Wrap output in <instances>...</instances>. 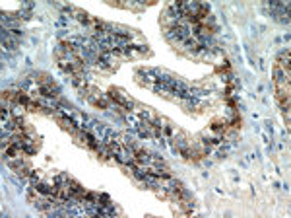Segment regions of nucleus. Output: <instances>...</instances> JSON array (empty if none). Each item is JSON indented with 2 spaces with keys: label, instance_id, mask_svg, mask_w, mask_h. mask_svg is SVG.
Segmentation results:
<instances>
[{
  "label": "nucleus",
  "instance_id": "1",
  "mask_svg": "<svg viewBox=\"0 0 291 218\" xmlns=\"http://www.w3.org/2000/svg\"><path fill=\"white\" fill-rule=\"evenodd\" d=\"M107 97H109V99H113L115 103H118L120 107H128V109L132 107V99H128V97H126L120 90H116V88H111V90H109V93H107Z\"/></svg>",
  "mask_w": 291,
  "mask_h": 218
}]
</instances>
